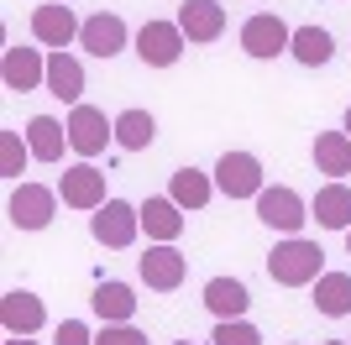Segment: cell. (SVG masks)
<instances>
[{
	"mask_svg": "<svg viewBox=\"0 0 351 345\" xmlns=\"http://www.w3.org/2000/svg\"><path fill=\"white\" fill-rule=\"evenodd\" d=\"M79 31H84V21H79V16H73L69 5H58V0H53V5H37V11H32V37H37L43 47H53V53H63V47H69L73 37H79Z\"/></svg>",
	"mask_w": 351,
	"mask_h": 345,
	"instance_id": "9",
	"label": "cell"
},
{
	"mask_svg": "<svg viewBox=\"0 0 351 345\" xmlns=\"http://www.w3.org/2000/svg\"><path fill=\"white\" fill-rule=\"evenodd\" d=\"M89 230H95V241H100V246L126 251V246L136 241V230H142V209H132L126 199H105L100 209H95V220H89Z\"/></svg>",
	"mask_w": 351,
	"mask_h": 345,
	"instance_id": "3",
	"label": "cell"
},
{
	"mask_svg": "<svg viewBox=\"0 0 351 345\" xmlns=\"http://www.w3.org/2000/svg\"><path fill=\"white\" fill-rule=\"evenodd\" d=\"M142 225H147L152 241H168V246H173L178 235H184V209H178L173 199H147L142 204Z\"/></svg>",
	"mask_w": 351,
	"mask_h": 345,
	"instance_id": "23",
	"label": "cell"
},
{
	"mask_svg": "<svg viewBox=\"0 0 351 345\" xmlns=\"http://www.w3.org/2000/svg\"><path fill=\"white\" fill-rule=\"evenodd\" d=\"M5 345H37V340H32V335H11Z\"/></svg>",
	"mask_w": 351,
	"mask_h": 345,
	"instance_id": "31",
	"label": "cell"
},
{
	"mask_svg": "<svg viewBox=\"0 0 351 345\" xmlns=\"http://www.w3.org/2000/svg\"><path fill=\"white\" fill-rule=\"evenodd\" d=\"M53 209H58V194L43 183H16L11 199H5V220L16 230H47L53 225Z\"/></svg>",
	"mask_w": 351,
	"mask_h": 345,
	"instance_id": "2",
	"label": "cell"
},
{
	"mask_svg": "<svg viewBox=\"0 0 351 345\" xmlns=\"http://www.w3.org/2000/svg\"><path fill=\"white\" fill-rule=\"evenodd\" d=\"M136 272H142V283L152 288V293H173L189 267H184V251H173L168 241H158V246H147V257L136 261Z\"/></svg>",
	"mask_w": 351,
	"mask_h": 345,
	"instance_id": "8",
	"label": "cell"
},
{
	"mask_svg": "<svg viewBox=\"0 0 351 345\" xmlns=\"http://www.w3.org/2000/svg\"><path fill=\"white\" fill-rule=\"evenodd\" d=\"M58 345H95V335H89L79 319H63L58 324Z\"/></svg>",
	"mask_w": 351,
	"mask_h": 345,
	"instance_id": "30",
	"label": "cell"
},
{
	"mask_svg": "<svg viewBox=\"0 0 351 345\" xmlns=\"http://www.w3.org/2000/svg\"><path fill=\"white\" fill-rule=\"evenodd\" d=\"M315 168L330 172V178L351 172V136L346 131H320V136H315Z\"/></svg>",
	"mask_w": 351,
	"mask_h": 345,
	"instance_id": "25",
	"label": "cell"
},
{
	"mask_svg": "<svg viewBox=\"0 0 351 345\" xmlns=\"http://www.w3.org/2000/svg\"><path fill=\"white\" fill-rule=\"evenodd\" d=\"M289 42H293V31L283 27L273 11L252 16L247 27H241V47H247L252 58H278V53H289Z\"/></svg>",
	"mask_w": 351,
	"mask_h": 345,
	"instance_id": "13",
	"label": "cell"
},
{
	"mask_svg": "<svg viewBox=\"0 0 351 345\" xmlns=\"http://www.w3.org/2000/svg\"><path fill=\"white\" fill-rule=\"evenodd\" d=\"M289 53L304 63V68H325L330 58H336V37L325 27H299L293 31V42H289Z\"/></svg>",
	"mask_w": 351,
	"mask_h": 345,
	"instance_id": "22",
	"label": "cell"
},
{
	"mask_svg": "<svg viewBox=\"0 0 351 345\" xmlns=\"http://www.w3.org/2000/svg\"><path fill=\"white\" fill-rule=\"evenodd\" d=\"M27 157H32V146H21L16 131H0V178H21Z\"/></svg>",
	"mask_w": 351,
	"mask_h": 345,
	"instance_id": "27",
	"label": "cell"
},
{
	"mask_svg": "<svg viewBox=\"0 0 351 345\" xmlns=\"http://www.w3.org/2000/svg\"><path fill=\"white\" fill-rule=\"evenodd\" d=\"M178 31L189 42H215L220 31H226V5L220 0H189V5H178Z\"/></svg>",
	"mask_w": 351,
	"mask_h": 345,
	"instance_id": "14",
	"label": "cell"
},
{
	"mask_svg": "<svg viewBox=\"0 0 351 345\" xmlns=\"http://www.w3.org/2000/svg\"><path fill=\"white\" fill-rule=\"evenodd\" d=\"M257 220H263V225H273V230H283V235H299V225L309 220V209H304V199H299L293 188L273 183V188H263V194H257Z\"/></svg>",
	"mask_w": 351,
	"mask_h": 345,
	"instance_id": "7",
	"label": "cell"
},
{
	"mask_svg": "<svg viewBox=\"0 0 351 345\" xmlns=\"http://www.w3.org/2000/svg\"><path fill=\"white\" fill-rule=\"evenodd\" d=\"M215 188L226 194V199H257L263 194V162L252 157V152H226V157L215 162Z\"/></svg>",
	"mask_w": 351,
	"mask_h": 345,
	"instance_id": "4",
	"label": "cell"
},
{
	"mask_svg": "<svg viewBox=\"0 0 351 345\" xmlns=\"http://www.w3.org/2000/svg\"><path fill=\"white\" fill-rule=\"evenodd\" d=\"M27 146L37 162H58L63 146H69V120H53V115H32L27 120Z\"/></svg>",
	"mask_w": 351,
	"mask_h": 345,
	"instance_id": "16",
	"label": "cell"
},
{
	"mask_svg": "<svg viewBox=\"0 0 351 345\" xmlns=\"http://www.w3.org/2000/svg\"><path fill=\"white\" fill-rule=\"evenodd\" d=\"M210 345H263V335H257V324H247V319H220Z\"/></svg>",
	"mask_w": 351,
	"mask_h": 345,
	"instance_id": "28",
	"label": "cell"
},
{
	"mask_svg": "<svg viewBox=\"0 0 351 345\" xmlns=\"http://www.w3.org/2000/svg\"><path fill=\"white\" fill-rule=\"evenodd\" d=\"M346 136H351V110H346Z\"/></svg>",
	"mask_w": 351,
	"mask_h": 345,
	"instance_id": "32",
	"label": "cell"
},
{
	"mask_svg": "<svg viewBox=\"0 0 351 345\" xmlns=\"http://www.w3.org/2000/svg\"><path fill=\"white\" fill-rule=\"evenodd\" d=\"M309 215L320 220L325 230H351V188L346 183H325L315 194V209Z\"/></svg>",
	"mask_w": 351,
	"mask_h": 345,
	"instance_id": "20",
	"label": "cell"
},
{
	"mask_svg": "<svg viewBox=\"0 0 351 345\" xmlns=\"http://www.w3.org/2000/svg\"><path fill=\"white\" fill-rule=\"evenodd\" d=\"M247 303H252V293H247V283H236V277H210L205 283V309L215 319H241Z\"/></svg>",
	"mask_w": 351,
	"mask_h": 345,
	"instance_id": "18",
	"label": "cell"
},
{
	"mask_svg": "<svg viewBox=\"0 0 351 345\" xmlns=\"http://www.w3.org/2000/svg\"><path fill=\"white\" fill-rule=\"evenodd\" d=\"M89 303H95V314L105 324H132V314H136V293L126 283H100Z\"/></svg>",
	"mask_w": 351,
	"mask_h": 345,
	"instance_id": "21",
	"label": "cell"
},
{
	"mask_svg": "<svg viewBox=\"0 0 351 345\" xmlns=\"http://www.w3.org/2000/svg\"><path fill=\"white\" fill-rule=\"evenodd\" d=\"M346 345H351V340H346Z\"/></svg>",
	"mask_w": 351,
	"mask_h": 345,
	"instance_id": "36",
	"label": "cell"
},
{
	"mask_svg": "<svg viewBox=\"0 0 351 345\" xmlns=\"http://www.w3.org/2000/svg\"><path fill=\"white\" fill-rule=\"evenodd\" d=\"M105 142H116V120H105V110H95V105H73L69 110V146L79 157H100Z\"/></svg>",
	"mask_w": 351,
	"mask_h": 345,
	"instance_id": "5",
	"label": "cell"
},
{
	"mask_svg": "<svg viewBox=\"0 0 351 345\" xmlns=\"http://www.w3.org/2000/svg\"><path fill=\"white\" fill-rule=\"evenodd\" d=\"M79 42H84V53H95V58H116L121 47L132 42V31H126V21H121V16L100 11V16H89V21H84Z\"/></svg>",
	"mask_w": 351,
	"mask_h": 345,
	"instance_id": "15",
	"label": "cell"
},
{
	"mask_svg": "<svg viewBox=\"0 0 351 345\" xmlns=\"http://www.w3.org/2000/svg\"><path fill=\"white\" fill-rule=\"evenodd\" d=\"M58 199L69 209H100L105 204V172L79 162V168H63V183H58Z\"/></svg>",
	"mask_w": 351,
	"mask_h": 345,
	"instance_id": "10",
	"label": "cell"
},
{
	"mask_svg": "<svg viewBox=\"0 0 351 345\" xmlns=\"http://www.w3.org/2000/svg\"><path fill=\"white\" fill-rule=\"evenodd\" d=\"M168 199L189 215V209H205V204L215 199V183H210V172H199V168H178L173 183H168Z\"/></svg>",
	"mask_w": 351,
	"mask_h": 345,
	"instance_id": "19",
	"label": "cell"
},
{
	"mask_svg": "<svg viewBox=\"0 0 351 345\" xmlns=\"http://www.w3.org/2000/svg\"><path fill=\"white\" fill-rule=\"evenodd\" d=\"M320 272H325V251L315 241H304V235H289L267 257V277L278 288H309V283H320Z\"/></svg>",
	"mask_w": 351,
	"mask_h": 345,
	"instance_id": "1",
	"label": "cell"
},
{
	"mask_svg": "<svg viewBox=\"0 0 351 345\" xmlns=\"http://www.w3.org/2000/svg\"><path fill=\"white\" fill-rule=\"evenodd\" d=\"M173 345H189V340H173Z\"/></svg>",
	"mask_w": 351,
	"mask_h": 345,
	"instance_id": "35",
	"label": "cell"
},
{
	"mask_svg": "<svg viewBox=\"0 0 351 345\" xmlns=\"http://www.w3.org/2000/svg\"><path fill=\"white\" fill-rule=\"evenodd\" d=\"M47 94H58L63 105H79V94H84V63L69 53H47Z\"/></svg>",
	"mask_w": 351,
	"mask_h": 345,
	"instance_id": "17",
	"label": "cell"
},
{
	"mask_svg": "<svg viewBox=\"0 0 351 345\" xmlns=\"http://www.w3.org/2000/svg\"><path fill=\"white\" fill-rule=\"evenodd\" d=\"M346 251H351V230H346Z\"/></svg>",
	"mask_w": 351,
	"mask_h": 345,
	"instance_id": "33",
	"label": "cell"
},
{
	"mask_svg": "<svg viewBox=\"0 0 351 345\" xmlns=\"http://www.w3.org/2000/svg\"><path fill=\"white\" fill-rule=\"evenodd\" d=\"M184 31H178V21H147L142 31H136V58H142L147 68H173L178 58H184Z\"/></svg>",
	"mask_w": 351,
	"mask_h": 345,
	"instance_id": "6",
	"label": "cell"
},
{
	"mask_svg": "<svg viewBox=\"0 0 351 345\" xmlns=\"http://www.w3.org/2000/svg\"><path fill=\"white\" fill-rule=\"evenodd\" d=\"M0 79H5V89L27 94V89L47 84V58L37 53V47H5V58H0Z\"/></svg>",
	"mask_w": 351,
	"mask_h": 345,
	"instance_id": "11",
	"label": "cell"
},
{
	"mask_svg": "<svg viewBox=\"0 0 351 345\" xmlns=\"http://www.w3.org/2000/svg\"><path fill=\"white\" fill-rule=\"evenodd\" d=\"M325 345H346V340H325Z\"/></svg>",
	"mask_w": 351,
	"mask_h": 345,
	"instance_id": "34",
	"label": "cell"
},
{
	"mask_svg": "<svg viewBox=\"0 0 351 345\" xmlns=\"http://www.w3.org/2000/svg\"><path fill=\"white\" fill-rule=\"evenodd\" d=\"M315 309H320L325 319L351 314V272H320V283H315Z\"/></svg>",
	"mask_w": 351,
	"mask_h": 345,
	"instance_id": "24",
	"label": "cell"
},
{
	"mask_svg": "<svg viewBox=\"0 0 351 345\" xmlns=\"http://www.w3.org/2000/svg\"><path fill=\"white\" fill-rule=\"evenodd\" d=\"M152 136H158V120H152L147 110H121L116 115V146L142 152V146H152Z\"/></svg>",
	"mask_w": 351,
	"mask_h": 345,
	"instance_id": "26",
	"label": "cell"
},
{
	"mask_svg": "<svg viewBox=\"0 0 351 345\" xmlns=\"http://www.w3.org/2000/svg\"><path fill=\"white\" fill-rule=\"evenodd\" d=\"M95 345H147V335L136 330V324H105V330L95 335Z\"/></svg>",
	"mask_w": 351,
	"mask_h": 345,
	"instance_id": "29",
	"label": "cell"
},
{
	"mask_svg": "<svg viewBox=\"0 0 351 345\" xmlns=\"http://www.w3.org/2000/svg\"><path fill=\"white\" fill-rule=\"evenodd\" d=\"M0 324H5V335H37L47 324V309L37 293H27V288H11L5 298H0Z\"/></svg>",
	"mask_w": 351,
	"mask_h": 345,
	"instance_id": "12",
	"label": "cell"
}]
</instances>
